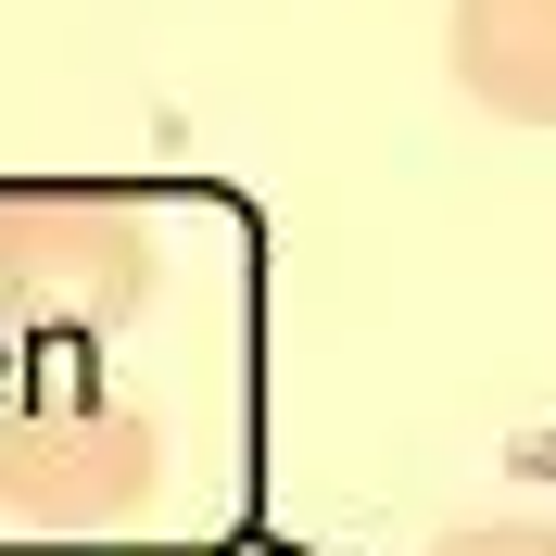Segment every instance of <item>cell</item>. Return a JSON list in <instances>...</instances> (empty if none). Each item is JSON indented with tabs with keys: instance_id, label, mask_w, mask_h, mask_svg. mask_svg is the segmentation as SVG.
I'll return each instance as SVG.
<instances>
[{
	"instance_id": "6da1fadb",
	"label": "cell",
	"mask_w": 556,
	"mask_h": 556,
	"mask_svg": "<svg viewBox=\"0 0 556 556\" xmlns=\"http://www.w3.org/2000/svg\"><path fill=\"white\" fill-rule=\"evenodd\" d=\"M165 506V443L139 405L102 392H51V405L0 417V531L38 544H127Z\"/></svg>"
},
{
	"instance_id": "277c9868",
	"label": "cell",
	"mask_w": 556,
	"mask_h": 556,
	"mask_svg": "<svg viewBox=\"0 0 556 556\" xmlns=\"http://www.w3.org/2000/svg\"><path fill=\"white\" fill-rule=\"evenodd\" d=\"M430 556H556V519H468V531H443Z\"/></svg>"
},
{
	"instance_id": "7a4b0ae2",
	"label": "cell",
	"mask_w": 556,
	"mask_h": 556,
	"mask_svg": "<svg viewBox=\"0 0 556 556\" xmlns=\"http://www.w3.org/2000/svg\"><path fill=\"white\" fill-rule=\"evenodd\" d=\"M152 215L102 190H13L0 203V329H127L152 291Z\"/></svg>"
},
{
	"instance_id": "3957f363",
	"label": "cell",
	"mask_w": 556,
	"mask_h": 556,
	"mask_svg": "<svg viewBox=\"0 0 556 556\" xmlns=\"http://www.w3.org/2000/svg\"><path fill=\"white\" fill-rule=\"evenodd\" d=\"M455 89L506 127H556V0H455L443 13Z\"/></svg>"
}]
</instances>
